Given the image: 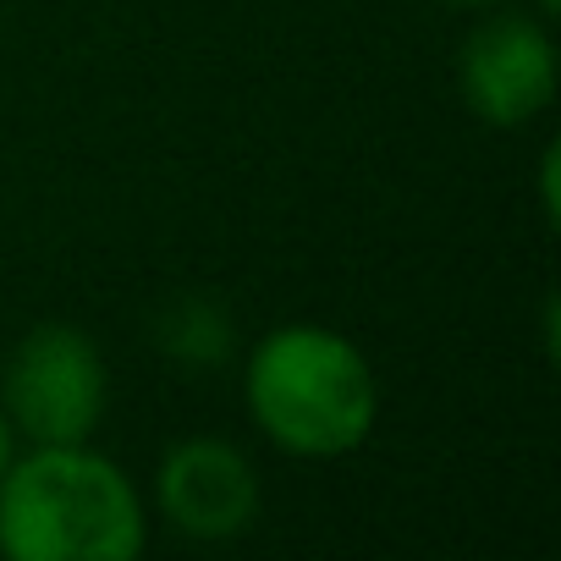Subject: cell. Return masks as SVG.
I'll list each match as a JSON object with an SVG mask.
<instances>
[{
    "mask_svg": "<svg viewBox=\"0 0 561 561\" xmlns=\"http://www.w3.org/2000/svg\"><path fill=\"white\" fill-rule=\"evenodd\" d=\"M105 419V358L78 325H39L7 364V424L34 446H78Z\"/></svg>",
    "mask_w": 561,
    "mask_h": 561,
    "instance_id": "3957f363",
    "label": "cell"
},
{
    "mask_svg": "<svg viewBox=\"0 0 561 561\" xmlns=\"http://www.w3.org/2000/svg\"><path fill=\"white\" fill-rule=\"evenodd\" d=\"M160 347L176 353V358H187V364H220V358L231 353V320H226L215 304L187 298V304H176V309L165 314Z\"/></svg>",
    "mask_w": 561,
    "mask_h": 561,
    "instance_id": "8992f818",
    "label": "cell"
},
{
    "mask_svg": "<svg viewBox=\"0 0 561 561\" xmlns=\"http://www.w3.org/2000/svg\"><path fill=\"white\" fill-rule=\"evenodd\" d=\"M160 512L193 539H231L259 517V473L231 440L193 435L160 462Z\"/></svg>",
    "mask_w": 561,
    "mask_h": 561,
    "instance_id": "5b68a950",
    "label": "cell"
},
{
    "mask_svg": "<svg viewBox=\"0 0 561 561\" xmlns=\"http://www.w3.org/2000/svg\"><path fill=\"white\" fill-rule=\"evenodd\" d=\"M7 462H12V424L0 413V473H7Z\"/></svg>",
    "mask_w": 561,
    "mask_h": 561,
    "instance_id": "52a82bcc",
    "label": "cell"
},
{
    "mask_svg": "<svg viewBox=\"0 0 561 561\" xmlns=\"http://www.w3.org/2000/svg\"><path fill=\"white\" fill-rule=\"evenodd\" d=\"M545 12H556V0H545Z\"/></svg>",
    "mask_w": 561,
    "mask_h": 561,
    "instance_id": "9c48e42d",
    "label": "cell"
},
{
    "mask_svg": "<svg viewBox=\"0 0 561 561\" xmlns=\"http://www.w3.org/2000/svg\"><path fill=\"white\" fill-rule=\"evenodd\" d=\"M248 413L293 457L358 451L380 419L369 358L331 325H280L248 358Z\"/></svg>",
    "mask_w": 561,
    "mask_h": 561,
    "instance_id": "7a4b0ae2",
    "label": "cell"
},
{
    "mask_svg": "<svg viewBox=\"0 0 561 561\" xmlns=\"http://www.w3.org/2000/svg\"><path fill=\"white\" fill-rule=\"evenodd\" d=\"M451 7H495V0H451Z\"/></svg>",
    "mask_w": 561,
    "mask_h": 561,
    "instance_id": "ba28073f",
    "label": "cell"
},
{
    "mask_svg": "<svg viewBox=\"0 0 561 561\" xmlns=\"http://www.w3.org/2000/svg\"><path fill=\"white\" fill-rule=\"evenodd\" d=\"M457 89L490 127H523L556 100V45L534 18L484 23L457 56Z\"/></svg>",
    "mask_w": 561,
    "mask_h": 561,
    "instance_id": "277c9868",
    "label": "cell"
},
{
    "mask_svg": "<svg viewBox=\"0 0 561 561\" xmlns=\"http://www.w3.org/2000/svg\"><path fill=\"white\" fill-rule=\"evenodd\" d=\"M149 539L127 473L78 446H34L0 473V550L12 561H133Z\"/></svg>",
    "mask_w": 561,
    "mask_h": 561,
    "instance_id": "6da1fadb",
    "label": "cell"
}]
</instances>
